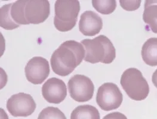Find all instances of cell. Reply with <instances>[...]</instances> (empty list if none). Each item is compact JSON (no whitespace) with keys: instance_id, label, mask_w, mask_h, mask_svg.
Listing matches in <instances>:
<instances>
[{"instance_id":"d6986e66","label":"cell","mask_w":157,"mask_h":119,"mask_svg":"<svg viewBox=\"0 0 157 119\" xmlns=\"http://www.w3.org/2000/svg\"><path fill=\"white\" fill-rule=\"evenodd\" d=\"M141 1H120L121 7L126 11H135L140 6Z\"/></svg>"},{"instance_id":"ba28073f","label":"cell","mask_w":157,"mask_h":119,"mask_svg":"<svg viewBox=\"0 0 157 119\" xmlns=\"http://www.w3.org/2000/svg\"><path fill=\"white\" fill-rule=\"evenodd\" d=\"M25 73L29 82L34 85L41 84L50 74L48 61L43 57H34L26 64Z\"/></svg>"},{"instance_id":"44dd1931","label":"cell","mask_w":157,"mask_h":119,"mask_svg":"<svg viewBox=\"0 0 157 119\" xmlns=\"http://www.w3.org/2000/svg\"><path fill=\"white\" fill-rule=\"evenodd\" d=\"M152 81L154 86L157 88V69L154 72L152 76Z\"/></svg>"},{"instance_id":"ac0fdd59","label":"cell","mask_w":157,"mask_h":119,"mask_svg":"<svg viewBox=\"0 0 157 119\" xmlns=\"http://www.w3.org/2000/svg\"><path fill=\"white\" fill-rule=\"evenodd\" d=\"M38 119H67V117L59 108L48 107L40 112Z\"/></svg>"},{"instance_id":"7a4b0ae2","label":"cell","mask_w":157,"mask_h":119,"mask_svg":"<svg viewBox=\"0 0 157 119\" xmlns=\"http://www.w3.org/2000/svg\"><path fill=\"white\" fill-rule=\"evenodd\" d=\"M81 43L85 48L84 60L86 62L110 64L115 58V48L110 39L105 35H99L93 39H85Z\"/></svg>"},{"instance_id":"9a60e30c","label":"cell","mask_w":157,"mask_h":119,"mask_svg":"<svg viewBox=\"0 0 157 119\" xmlns=\"http://www.w3.org/2000/svg\"><path fill=\"white\" fill-rule=\"evenodd\" d=\"M26 0H19L13 2L11 6V17L14 22L19 25L29 24L25 17V7Z\"/></svg>"},{"instance_id":"5b68a950","label":"cell","mask_w":157,"mask_h":119,"mask_svg":"<svg viewBox=\"0 0 157 119\" xmlns=\"http://www.w3.org/2000/svg\"><path fill=\"white\" fill-rule=\"evenodd\" d=\"M96 100L101 110L108 111L120 107L123 100V95L116 84L108 82L99 87Z\"/></svg>"},{"instance_id":"6da1fadb","label":"cell","mask_w":157,"mask_h":119,"mask_svg":"<svg viewBox=\"0 0 157 119\" xmlns=\"http://www.w3.org/2000/svg\"><path fill=\"white\" fill-rule=\"evenodd\" d=\"M85 55V48L82 43L74 40L67 41L59 46L51 57L52 70L59 76H67L81 63Z\"/></svg>"},{"instance_id":"30bf717a","label":"cell","mask_w":157,"mask_h":119,"mask_svg":"<svg viewBox=\"0 0 157 119\" xmlns=\"http://www.w3.org/2000/svg\"><path fill=\"white\" fill-rule=\"evenodd\" d=\"M42 95L48 102L60 104L67 97V86L65 82L60 79L50 78L42 87Z\"/></svg>"},{"instance_id":"4fadbf2b","label":"cell","mask_w":157,"mask_h":119,"mask_svg":"<svg viewBox=\"0 0 157 119\" xmlns=\"http://www.w3.org/2000/svg\"><path fill=\"white\" fill-rule=\"evenodd\" d=\"M143 20L152 32L157 33V0H146Z\"/></svg>"},{"instance_id":"52a82bcc","label":"cell","mask_w":157,"mask_h":119,"mask_svg":"<svg viewBox=\"0 0 157 119\" xmlns=\"http://www.w3.org/2000/svg\"><path fill=\"white\" fill-rule=\"evenodd\" d=\"M7 108L14 117H28L36 109V103L33 97L20 92L13 95L7 101Z\"/></svg>"},{"instance_id":"3957f363","label":"cell","mask_w":157,"mask_h":119,"mask_svg":"<svg viewBox=\"0 0 157 119\" xmlns=\"http://www.w3.org/2000/svg\"><path fill=\"white\" fill-rule=\"evenodd\" d=\"M80 10L78 1L57 0L55 4V26L60 32L72 30L77 22Z\"/></svg>"},{"instance_id":"ffe728a7","label":"cell","mask_w":157,"mask_h":119,"mask_svg":"<svg viewBox=\"0 0 157 119\" xmlns=\"http://www.w3.org/2000/svg\"><path fill=\"white\" fill-rule=\"evenodd\" d=\"M103 119H127V118L121 113L113 112L107 114Z\"/></svg>"},{"instance_id":"9c48e42d","label":"cell","mask_w":157,"mask_h":119,"mask_svg":"<svg viewBox=\"0 0 157 119\" xmlns=\"http://www.w3.org/2000/svg\"><path fill=\"white\" fill-rule=\"evenodd\" d=\"M50 13V6L46 0H26L25 17L29 24H37L44 22Z\"/></svg>"},{"instance_id":"8992f818","label":"cell","mask_w":157,"mask_h":119,"mask_svg":"<svg viewBox=\"0 0 157 119\" xmlns=\"http://www.w3.org/2000/svg\"><path fill=\"white\" fill-rule=\"evenodd\" d=\"M70 96L75 101L84 102L93 98L94 86L89 77L82 75H75L67 83Z\"/></svg>"},{"instance_id":"5bb4252c","label":"cell","mask_w":157,"mask_h":119,"mask_svg":"<svg viewBox=\"0 0 157 119\" xmlns=\"http://www.w3.org/2000/svg\"><path fill=\"white\" fill-rule=\"evenodd\" d=\"M98 110L90 105L79 106L75 108L71 114V119H100Z\"/></svg>"},{"instance_id":"8fae6325","label":"cell","mask_w":157,"mask_h":119,"mask_svg":"<svg viewBox=\"0 0 157 119\" xmlns=\"http://www.w3.org/2000/svg\"><path fill=\"white\" fill-rule=\"evenodd\" d=\"M103 28L101 17L95 12H84L79 22V30L85 36H93L101 32Z\"/></svg>"},{"instance_id":"e0dca14e","label":"cell","mask_w":157,"mask_h":119,"mask_svg":"<svg viewBox=\"0 0 157 119\" xmlns=\"http://www.w3.org/2000/svg\"><path fill=\"white\" fill-rule=\"evenodd\" d=\"M92 5L95 10L102 14H109L117 7L115 0H93Z\"/></svg>"},{"instance_id":"7c38bea8","label":"cell","mask_w":157,"mask_h":119,"mask_svg":"<svg viewBox=\"0 0 157 119\" xmlns=\"http://www.w3.org/2000/svg\"><path fill=\"white\" fill-rule=\"evenodd\" d=\"M142 59L146 65H157V38H151L144 43L141 51Z\"/></svg>"},{"instance_id":"2e32d148","label":"cell","mask_w":157,"mask_h":119,"mask_svg":"<svg viewBox=\"0 0 157 119\" xmlns=\"http://www.w3.org/2000/svg\"><path fill=\"white\" fill-rule=\"evenodd\" d=\"M12 4L13 3L7 4L1 8V26L6 30H13L19 27V25L14 22L11 17L10 11Z\"/></svg>"},{"instance_id":"277c9868","label":"cell","mask_w":157,"mask_h":119,"mask_svg":"<svg viewBox=\"0 0 157 119\" xmlns=\"http://www.w3.org/2000/svg\"><path fill=\"white\" fill-rule=\"evenodd\" d=\"M120 84L127 95L135 101H142L149 95V87L142 72L130 68L124 72Z\"/></svg>"}]
</instances>
